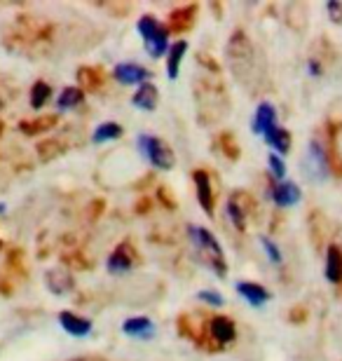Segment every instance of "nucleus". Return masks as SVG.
Wrapping results in <instances>:
<instances>
[{"mask_svg": "<svg viewBox=\"0 0 342 361\" xmlns=\"http://www.w3.org/2000/svg\"><path fill=\"white\" fill-rule=\"evenodd\" d=\"M225 56H228L230 71L237 78V82L246 90L258 92L260 85L265 82V68L253 42L249 40V35L244 31H237L232 35L228 49H225Z\"/></svg>", "mask_w": 342, "mask_h": 361, "instance_id": "1", "label": "nucleus"}, {"mask_svg": "<svg viewBox=\"0 0 342 361\" xmlns=\"http://www.w3.org/2000/svg\"><path fill=\"white\" fill-rule=\"evenodd\" d=\"M214 71H218L216 63H209V73L200 75L197 80L193 82V99H195V108H197L202 125H216V122H221L230 111L228 92H225L221 78L218 75L214 78Z\"/></svg>", "mask_w": 342, "mask_h": 361, "instance_id": "2", "label": "nucleus"}, {"mask_svg": "<svg viewBox=\"0 0 342 361\" xmlns=\"http://www.w3.org/2000/svg\"><path fill=\"white\" fill-rule=\"evenodd\" d=\"M188 240L193 244L195 258H197L207 270L216 272L218 277H225V274H228V261H225L221 242H218L207 228L188 226Z\"/></svg>", "mask_w": 342, "mask_h": 361, "instance_id": "3", "label": "nucleus"}, {"mask_svg": "<svg viewBox=\"0 0 342 361\" xmlns=\"http://www.w3.org/2000/svg\"><path fill=\"white\" fill-rule=\"evenodd\" d=\"M136 31L143 38L145 52H148V56H152V59H159V56H164L169 52V31H166V26L159 24L155 17L143 14L136 24Z\"/></svg>", "mask_w": 342, "mask_h": 361, "instance_id": "4", "label": "nucleus"}, {"mask_svg": "<svg viewBox=\"0 0 342 361\" xmlns=\"http://www.w3.org/2000/svg\"><path fill=\"white\" fill-rule=\"evenodd\" d=\"M136 146L141 150V155L148 160L152 167L162 169V171H169L173 169V162H176V157H173V150L169 148V143L157 139V136H150V134H141L136 139Z\"/></svg>", "mask_w": 342, "mask_h": 361, "instance_id": "5", "label": "nucleus"}, {"mask_svg": "<svg viewBox=\"0 0 342 361\" xmlns=\"http://www.w3.org/2000/svg\"><path fill=\"white\" fill-rule=\"evenodd\" d=\"M303 176L314 180V183L329 176V155H326V146L319 139L310 141L307 153L303 157Z\"/></svg>", "mask_w": 342, "mask_h": 361, "instance_id": "6", "label": "nucleus"}, {"mask_svg": "<svg viewBox=\"0 0 342 361\" xmlns=\"http://www.w3.org/2000/svg\"><path fill=\"white\" fill-rule=\"evenodd\" d=\"M253 212H256V200H253L246 190H235L228 197V216H230V221L235 223V228L239 233L246 230Z\"/></svg>", "mask_w": 342, "mask_h": 361, "instance_id": "7", "label": "nucleus"}, {"mask_svg": "<svg viewBox=\"0 0 342 361\" xmlns=\"http://www.w3.org/2000/svg\"><path fill=\"white\" fill-rule=\"evenodd\" d=\"M207 331H209V341L216 343L214 348L221 350V348H228L230 343H235L237 338V326L230 317H214V319L207 322Z\"/></svg>", "mask_w": 342, "mask_h": 361, "instance_id": "8", "label": "nucleus"}, {"mask_svg": "<svg viewBox=\"0 0 342 361\" xmlns=\"http://www.w3.org/2000/svg\"><path fill=\"white\" fill-rule=\"evenodd\" d=\"M193 180H195V190H197L200 207L204 209V214H207V216H214L216 192H214V180H211L209 171H204V169H195V171H193Z\"/></svg>", "mask_w": 342, "mask_h": 361, "instance_id": "9", "label": "nucleus"}, {"mask_svg": "<svg viewBox=\"0 0 342 361\" xmlns=\"http://www.w3.org/2000/svg\"><path fill=\"white\" fill-rule=\"evenodd\" d=\"M326 155H329V167L336 169L342 176V120L331 122L329 136H326Z\"/></svg>", "mask_w": 342, "mask_h": 361, "instance_id": "10", "label": "nucleus"}, {"mask_svg": "<svg viewBox=\"0 0 342 361\" xmlns=\"http://www.w3.org/2000/svg\"><path fill=\"white\" fill-rule=\"evenodd\" d=\"M237 293L246 302H251L253 307H263L270 300V291L265 286H260L258 281H237Z\"/></svg>", "mask_w": 342, "mask_h": 361, "instance_id": "11", "label": "nucleus"}, {"mask_svg": "<svg viewBox=\"0 0 342 361\" xmlns=\"http://www.w3.org/2000/svg\"><path fill=\"white\" fill-rule=\"evenodd\" d=\"M115 80L122 82V85H143L148 82L150 73L145 71L143 66H138V63H120V66H115Z\"/></svg>", "mask_w": 342, "mask_h": 361, "instance_id": "12", "label": "nucleus"}, {"mask_svg": "<svg viewBox=\"0 0 342 361\" xmlns=\"http://www.w3.org/2000/svg\"><path fill=\"white\" fill-rule=\"evenodd\" d=\"M134 251L132 247H129V242H122L118 249L113 251L111 258H108V270H111L113 274L118 272H129L134 268Z\"/></svg>", "mask_w": 342, "mask_h": 361, "instance_id": "13", "label": "nucleus"}, {"mask_svg": "<svg viewBox=\"0 0 342 361\" xmlns=\"http://www.w3.org/2000/svg\"><path fill=\"white\" fill-rule=\"evenodd\" d=\"M300 197H303V192L293 180H279V183L272 188V200L279 207H293L300 202Z\"/></svg>", "mask_w": 342, "mask_h": 361, "instance_id": "14", "label": "nucleus"}, {"mask_svg": "<svg viewBox=\"0 0 342 361\" xmlns=\"http://www.w3.org/2000/svg\"><path fill=\"white\" fill-rule=\"evenodd\" d=\"M272 127H276V108L270 104V101H263L256 108V118H253V132L265 136Z\"/></svg>", "mask_w": 342, "mask_h": 361, "instance_id": "15", "label": "nucleus"}, {"mask_svg": "<svg viewBox=\"0 0 342 361\" xmlns=\"http://www.w3.org/2000/svg\"><path fill=\"white\" fill-rule=\"evenodd\" d=\"M195 17H197V5H188V7H181V10L171 12L169 14V26L166 31H173V33H181V31H188L193 24H195Z\"/></svg>", "mask_w": 342, "mask_h": 361, "instance_id": "16", "label": "nucleus"}, {"mask_svg": "<svg viewBox=\"0 0 342 361\" xmlns=\"http://www.w3.org/2000/svg\"><path fill=\"white\" fill-rule=\"evenodd\" d=\"M122 331L129 336V338H138V341H148L155 334V326L148 317H129V319L122 324Z\"/></svg>", "mask_w": 342, "mask_h": 361, "instance_id": "17", "label": "nucleus"}, {"mask_svg": "<svg viewBox=\"0 0 342 361\" xmlns=\"http://www.w3.org/2000/svg\"><path fill=\"white\" fill-rule=\"evenodd\" d=\"M326 279L331 281V284H340L342 281V249L338 244H331L329 249H326Z\"/></svg>", "mask_w": 342, "mask_h": 361, "instance_id": "18", "label": "nucleus"}, {"mask_svg": "<svg viewBox=\"0 0 342 361\" xmlns=\"http://www.w3.org/2000/svg\"><path fill=\"white\" fill-rule=\"evenodd\" d=\"M59 324L61 329L66 331V334L75 336V338H83V336H90L92 331V322L85 319V317H78L73 312H61L59 314Z\"/></svg>", "mask_w": 342, "mask_h": 361, "instance_id": "19", "label": "nucleus"}, {"mask_svg": "<svg viewBox=\"0 0 342 361\" xmlns=\"http://www.w3.org/2000/svg\"><path fill=\"white\" fill-rule=\"evenodd\" d=\"M185 52H188L185 40H176L173 45H169V52H166V75H169V80H176L178 78Z\"/></svg>", "mask_w": 342, "mask_h": 361, "instance_id": "20", "label": "nucleus"}, {"mask_svg": "<svg viewBox=\"0 0 342 361\" xmlns=\"http://www.w3.org/2000/svg\"><path fill=\"white\" fill-rule=\"evenodd\" d=\"M157 101H159V92H157L155 85H152V82H143V85H138L132 104L136 108H141V111H155Z\"/></svg>", "mask_w": 342, "mask_h": 361, "instance_id": "21", "label": "nucleus"}, {"mask_svg": "<svg viewBox=\"0 0 342 361\" xmlns=\"http://www.w3.org/2000/svg\"><path fill=\"white\" fill-rule=\"evenodd\" d=\"M263 139H265L267 146L274 148L276 155H283V153H288V150H291V134L286 132V129H281L279 125L272 127L270 132L263 136Z\"/></svg>", "mask_w": 342, "mask_h": 361, "instance_id": "22", "label": "nucleus"}, {"mask_svg": "<svg viewBox=\"0 0 342 361\" xmlns=\"http://www.w3.org/2000/svg\"><path fill=\"white\" fill-rule=\"evenodd\" d=\"M78 80L83 85V92H97L104 85V73L99 68H80L78 71Z\"/></svg>", "mask_w": 342, "mask_h": 361, "instance_id": "23", "label": "nucleus"}, {"mask_svg": "<svg viewBox=\"0 0 342 361\" xmlns=\"http://www.w3.org/2000/svg\"><path fill=\"white\" fill-rule=\"evenodd\" d=\"M47 284H49V291L66 293V291H71L73 279L66 270H52V272H47Z\"/></svg>", "mask_w": 342, "mask_h": 361, "instance_id": "24", "label": "nucleus"}, {"mask_svg": "<svg viewBox=\"0 0 342 361\" xmlns=\"http://www.w3.org/2000/svg\"><path fill=\"white\" fill-rule=\"evenodd\" d=\"M122 136V127L118 125V122H104V125H99L97 129H94V136L92 141L94 143H106V141H115Z\"/></svg>", "mask_w": 342, "mask_h": 361, "instance_id": "25", "label": "nucleus"}, {"mask_svg": "<svg viewBox=\"0 0 342 361\" xmlns=\"http://www.w3.org/2000/svg\"><path fill=\"white\" fill-rule=\"evenodd\" d=\"M83 99H85V92L80 87H66L59 94V99H56V106H59L61 111H71V108L83 104Z\"/></svg>", "mask_w": 342, "mask_h": 361, "instance_id": "26", "label": "nucleus"}, {"mask_svg": "<svg viewBox=\"0 0 342 361\" xmlns=\"http://www.w3.org/2000/svg\"><path fill=\"white\" fill-rule=\"evenodd\" d=\"M56 125V118L54 115H45L42 120H35V122H21V132L28 134V136H35L40 132H47L49 127Z\"/></svg>", "mask_w": 342, "mask_h": 361, "instance_id": "27", "label": "nucleus"}, {"mask_svg": "<svg viewBox=\"0 0 342 361\" xmlns=\"http://www.w3.org/2000/svg\"><path fill=\"white\" fill-rule=\"evenodd\" d=\"M49 94H52V90H49L47 82H35L33 90H31V106L33 108H42L47 104Z\"/></svg>", "mask_w": 342, "mask_h": 361, "instance_id": "28", "label": "nucleus"}, {"mask_svg": "<svg viewBox=\"0 0 342 361\" xmlns=\"http://www.w3.org/2000/svg\"><path fill=\"white\" fill-rule=\"evenodd\" d=\"M235 134H221L218 136V141H221V150L225 153V157L228 160H237L239 157V146H237V141L232 139Z\"/></svg>", "mask_w": 342, "mask_h": 361, "instance_id": "29", "label": "nucleus"}, {"mask_svg": "<svg viewBox=\"0 0 342 361\" xmlns=\"http://www.w3.org/2000/svg\"><path fill=\"white\" fill-rule=\"evenodd\" d=\"M267 167H270V174L276 180H283V174H286V164H283L281 155H276V153L267 155Z\"/></svg>", "mask_w": 342, "mask_h": 361, "instance_id": "30", "label": "nucleus"}, {"mask_svg": "<svg viewBox=\"0 0 342 361\" xmlns=\"http://www.w3.org/2000/svg\"><path fill=\"white\" fill-rule=\"evenodd\" d=\"M197 298L202 302H207V305H214V307H223L225 305V298L218 291H211V288H207V291H200Z\"/></svg>", "mask_w": 342, "mask_h": 361, "instance_id": "31", "label": "nucleus"}, {"mask_svg": "<svg viewBox=\"0 0 342 361\" xmlns=\"http://www.w3.org/2000/svg\"><path fill=\"white\" fill-rule=\"evenodd\" d=\"M326 12H329V19L333 21V24H342V3H338V0H329L326 3Z\"/></svg>", "mask_w": 342, "mask_h": 361, "instance_id": "32", "label": "nucleus"}, {"mask_svg": "<svg viewBox=\"0 0 342 361\" xmlns=\"http://www.w3.org/2000/svg\"><path fill=\"white\" fill-rule=\"evenodd\" d=\"M260 244H263V247H265L267 258H270L272 263L279 265V263H281V254H279V249H276V244H274L272 240H267V237H263V240H260Z\"/></svg>", "mask_w": 342, "mask_h": 361, "instance_id": "33", "label": "nucleus"}, {"mask_svg": "<svg viewBox=\"0 0 342 361\" xmlns=\"http://www.w3.org/2000/svg\"><path fill=\"white\" fill-rule=\"evenodd\" d=\"M0 212H5V204H0Z\"/></svg>", "mask_w": 342, "mask_h": 361, "instance_id": "34", "label": "nucleus"}]
</instances>
